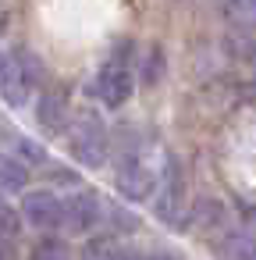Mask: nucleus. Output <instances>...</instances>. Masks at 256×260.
<instances>
[{"instance_id":"nucleus-1","label":"nucleus","mask_w":256,"mask_h":260,"mask_svg":"<svg viewBox=\"0 0 256 260\" xmlns=\"http://www.w3.org/2000/svg\"><path fill=\"white\" fill-rule=\"evenodd\" d=\"M157 178H160V168H153L150 146L139 136L125 139L121 150H118V157H114V185H118V192L125 200H132V203L153 200Z\"/></svg>"},{"instance_id":"nucleus-2","label":"nucleus","mask_w":256,"mask_h":260,"mask_svg":"<svg viewBox=\"0 0 256 260\" xmlns=\"http://www.w3.org/2000/svg\"><path fill=\"white\" fill-rule=\"evenodd\" d=\"M153 214L167 228H185L189 224V178L178 157H164L157 192H153Z\"/></svg>"},{"instance_id":"nucleus-3","label":"nucleus","mask_w":256,"mask_h":260,"mask_svg":"<svg viewBox=\"0 0 256 260\" xmlns=\"http://www.w3.org/2000/svg\"><path fill=\"white\" fill-rule=\"evenodd\" d=\"M68 150L89 171L107 164V157H111V132H107V125H103V118L96 111H79L68 121Z\"/></svg>"},{"instance_id":"nucleus-4","label":"nucleus","mask_w":256,"mask_h":260,"mask_svg":"<svg viewBox=\"0 0 256 260\" xmlns=\"http://www.w3.org/2000/svg\"><path fill=\"white\" fill-rule=\"evenodd\" d=\"M36 89H40L36 61L18 54V50H11L4 72H0V96H4V104L8 107H29L36 100Z\"/></svg>"},{"instance_id":"nucleus-5","label":"nucleus","mask_w":256,"mask_h":260,"mask_svg":"<svg viewBox=\"0 0 256 260\" xmlns=\"http://www.w3.org/2000/svg\"><path fill=\"white\" fill-rule=\"evenodd\" d=\"M18 214H22V224L36 228L40 235H57L64 228V203L54 189H25Z\"/></svg>"},{"instance_id":"nucleus-6","label":"nucleus","mask_w":256,"mask_h":260,"mask_svg":"<svg viewBox=\"0 0 256 260\" xmlns=\"http://www.w3.org/2000/svg\"><path fill=\"white\" fill-rule=\"evenodd\" d=\"M93 93H96V100H100L103 107H121V104H128L132 93H135V72L128 68V61H125V57H111V61L96 72Z\"/></svg>"},{"instance_id":"nucleus-7","label":"nucleus","mask_w":256,"mask_h":260,"mask_svg":"<svg viewBox=\"0 0 256 260\" xmlns=\"http://www.w3.org/2000/svg\"><path fill=\"white\" fill-rule=\"evenodd\" d=\"M61 203H64V232H71V235H89V232L100 228V221H103V203H100V196H96L93 189H75V192L61 196Z\"/></svg>"},{"instance_id":"nucleus-8","label":"nucleus","mask_w":256,"mask_h":260,"mask_svg":"<svg viewBox=\"0 0 256 260\" xmlns=\"http://www.w3.org/2000/svg\"><path fill=\"white\" fill-rule=\"evenodd\" d=\"M68 121H71V111H68L64 93L47 89V93L36 96V125H40L47 136H61V132H68Z\"/></svg>"},{"instance_id":"nucleus-9","label":"nucleus","mask_w":256,"mask_h":260,"mask_svg":"<svg viewBox=\"0 0 256 260\" xmlns=\"http://www.w3.org/2000/svg\"><path fill=\"white\" fill-rule=\"evenodd\" d=\"M79 260H135V253L125 249L114 235H93L79 249Z\"/></svg>"},{"instance_id":"nucleus-10","label":"nucleus","mask_w":256,"mask_h":260,"mask_svg":"<svg viewBox=\"0 0 256 260\" xmlns=\"http://www.w3.org/2000/svg\"><path fill=\"white\" fill-rule=\"evenodd\" d=\"M25 189H29V168H25L15 153H4V150H0V196L25 192Z\"/></svg>"},{"instance_id":"nucleus-11","label":"nucleus","mask_w":256,"mask_h":260,"mask_svg":"<svg viewBox=\"0 0 256 260\" xmlns=\"http://www.w3.org/2000/svg\"><path fill=\"white\" fill-rule=\"evenodd\" d=\"M217 249H221L224 260H256V239L245 235V232H228L217 242Z\"/></svg>"},{"instance_id":"nucleus-12","label":"nucleus","mask_w":256,"mask_h":260,"mask_svg":"<svg viewBox=\"0 0 256 260\" xmlns=\"http://www.w3.org/2000/svg\"><path fill=\"white\" fill-rule=\"evenodd\" d=\"M224 22L238 29H256V0H217Z\"/></svg>"},{"instance_id":"nucleus-13","label":"nucleus","mask_w":256,"mask_h":260,"mask_svg":"<svg viewBox=\"0 0 256 260\" xmlns=\"http://www.w3.org/2000/svg\"><path fill=\"white\" fill-rule=\"evenodd\" d=\"M29 260H71V246L61 235H40L29 249Z\"/></svg>"},{"instance_id":"nucleus-14","label":"nucleus","mask_w":256,"mask_h":260,"mask_svg":"<svg viewBox=\"0 0 256 260\" xmlns=\"http://www.w3.org/2000/svg\"><path fill=\"white\" fill-rule=\"evenodd\" d=\"M164 72H167V64H164V50H160V47H150V50L142 54V64H139L142 86H157V82L164 79Z\"/></svg>"},{"instance_id":"nucleus-15","label":"nucleus","mask_w":256,"mask_h":260,"mask_svg":"<svg viewBox=\"0 0 256 260\" xmlns=\"http://www.w3.org/2000/svg\"><path fill=\"white\" fill-rule=\"evenodd\" d=\"M22 232V214L18 207L8 200V196H0V239H18Z\"/></svg>"},{"instance_id":"nucleus-16","label":"nucleus","mask_w":256,"mask_h":260,"mask_svg":"<svg viewBox=\"0 0 256 260\" xmlns=\"http://www.w3.org/2000/svg\"><path fill=\"white\" fill-rule=\"evenodd\" d=\"M15 157L29 168V164H47V150L40 146V143H32V139H25V136H18L15 139Z\"/></svg>"},{"instance_id":"nucleus-17","label":"nucleus","mask_w":256,"mask_h":260,"mask_svg":"<svg viewBox=\"0 0 256 260\" xmlns=\"http://www.w3.org/2000/svg\"><path fill=\"white\" fill-rule=\"evenodd\" d=\"M0 260H18V246H15V239H0Z\"/></svg>"},{"instance_id":"nucleus-18","label":"nucleus","mask_w":256,"mask_h":260,"mask_svg":"<svg viewBox=\"0 0 256 260\" xmlns=\"http://www.w3.org/2000/svg\"><path fill=\"white\" fill-rule=\"evenodd\" d=\"M238 57L249 64V68H256V40L252 43H242V50H238Z\"/></svg>"},{"instance_id":"nucleus-19","label":"nucleus","mask_w":256,"mask_h":260,"mask_svg":"<svg viewBox=\"0 0 256 260\" xmlns=\"http://www.w3.org/2000/svg\"><path fill=\"white\" fill-rule=\"evenodd\" d=\"M111 221H118V224H121V232H132V224H135V221H132L125 210H118V207L111 210Z\"/></svg>"},{"instance_id":"nucleus-20","label":"nucleus","mask_w":256,"mask_h":260,"mask_svg":"<svg viewBox=\"0 0 256 260\" xmlns=\"http://www.w3.org/2000/svg\"><path fill=\"white\" fill-rule=\"evenodd\" d=\"M50 178H54V182H79V178H75L71 171H64V168H50Z\"/></svg>"},{"instance_id":"nucleus-21","label":"nucleus","mask_w":256,"mask_h":260,"mask_svg":"<svg viewBox=\"0 0 256 260\" xmlns=\"http://www.w3.org/2000/svg\"><path fill=\"white\" fill-rule=\"evenodd\" d=\"M135 260H174L167 253H135Z\"/></svg>"},{"instance_id":"nucleus-22","label":"nucleus","mask_w":256,"mask_h":260,"mask_svg":"<svg viewBox=\"0 0 256 260\" xmlns=\"http://www.w3.org/2000/svg\"><path fill=\"white\" fill-rule=\"evenodd\" d=\"M0 139H11V128L4 125V118H0Z\"/></svg>"},{"instance_id":"nucleus-23","label":"nucleus","mask_w":256,"mask_h":260,"mask_svg":"<svg viewBox=\"0 0 256 260\" xmlns=\"http://www.w3.org/2000/svg\"><path fill=\"white\" fill-rule=\"evenodd\" d=\"M8 54L11 50H0V72H4V64H8Z\"/></svg>"}]
</instances>
